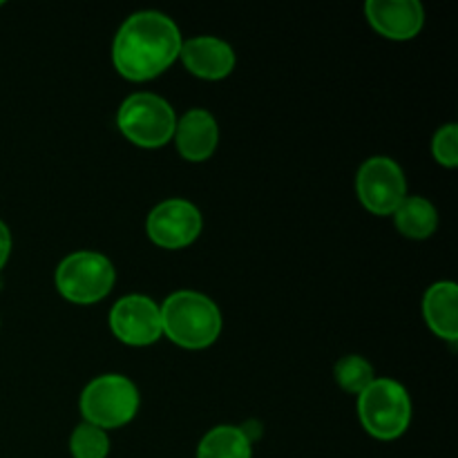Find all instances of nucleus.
Here are the masks:
<instances>
[{
    "label": "nucleus",
    "mask_w": 458,
    "mask_h": 458,
    "mask_svg": "<svg viewBox=\"0 0 458 458\" xmlns=\"http://www.w3.org/2000/svg\"><path fill=\"white\" fill-rule=\"evenodd\" d=\"M182 34L173 18L159 12L132 13L112 43V63L128 81H150L179 58Z\"/></svg>",
    "instance_id": "obj_1"
},
{
    "label": "nucleus",
    "mask_w": 458,
    "mask_h": 458,
    "mask_svg": "<svg viewBox=\"0 0 458 458\" xmlns=\"http://www.w3.org/2000/svg\"><path fill=\"white\" fill-rule=\"evenodd\" d=\"M161 329L183 349H206L222 334L217 304L195 291H177L159 307Z\"/></svg>",
    "instance_id": "obj_2"
},
{
    "label": "nucleus",
    "mask_w": 458,
    "mask_h": 458,
    "mask_svg": "<svg viewBox=\"0 0 458 458\" xmlns=\"http://www.w3.org/2000/svg\"><path fill=\"white\" fill-rule=\"evenodd\" d=\"M358 414L365 432L378 441L401 438L411 420L410 394L396 380L376 378L358 398Z\"/></svg>",
    "instance_id": "obj_3"
},
{
    "label": "nucleus",
    "mask_w": 458,
    "mask_h": 458,
    "mask_svg": "<svg viewBox=\"0 0 458 458\" xmlns=\"http://www.w3.org/2000/svg\"><path fill=\"white\" fill-rule=\"evenodd\" d=\"M137 411L139 389L125 376H98L81 394V414L85 423L103 432L128 425L137 416Z\"/></svg>",
    "instance_id": "obj_4"
},
{
    "label": "nucleus",
    "mask_w": 458,
    "mask_h": 458,
    "mask_svg": "<svg viewBox=\"0 0 458 458\" xmlns=\"http://www.w3.org/2000/svg\"><path fill=\"white\" fill-rule=\"evenodd\" d=\"M116 125L139 148H164L174 137L177 116L165 98L150 92L132 94L116 114Z\"/></svg>",
    "instance_id": "obj_5"
},
{
    "label": "nucleus",
    "mask_w": 458,
    "mask_h": 458,
    "mask_svg": "<svg viewBox=\"0 0 458 458\" xmlns=\"http://www.w3.org/2000/svg\"><path fill=\"white\" fill-rule=\"evenodd\" d=\"M116 273L110 259L92 250L72 253L58 264L56 289L72 304H94L107 298Z\"/></svg>",
    "instance_id": "obj_6"
},
{
    "label": "nucleus",
    "mask_w": 458,
    "mask_h": 458,
    "mask_svg": "<svg viewBox=\"0 0 458 458\" xmlns=\"http://www.w3.org/2000/svg\"><path fill=\"white\" fill-rule=\"evenodd\" d=\"M356 191L369 213L378 217L394 215L407 197L405 173L389 157H371L358 170Z\"/></svg>",
    "instance_id": "obj_7"
},
{
    "label": "nucleus",
    "mask_w": 458,
    "mask_h": 458,
    "mask_svg": "<svg viewBox=\"0 0 458 458\" xmlns=\"http://www.w3.org/2000/svg\"><path fill=\"white\" fill-rule=\"evenodd\" d=\"M146 231L161 249H183L199 237L201 213L186 199H165L150 210Z\"/></svg>",
    "instance_id": "obj_8"
},
{
    "label": "nucleus",
    "mask_w": 458,
    "mask_h": 458,
    "mask_svg": "<svg viewBox=\"0 0 458 458\" xmlns=\"http://www.w3.org/2000/svg\"><path fill=\"white\" fill-rule=\"evenodd\" d=\"M110 329L128 347H148L164 335L161 311L146 295H125L112 307Z\"/></svg>",
    "instance_id": "obj_9"
},
{
    "label": "nucleus",
    "mask_w": 458,
    "mask_h": 458,
    "mask_svg": "<svg viewBox=\"0 0 458 458\" xmlns=\"http://www.w3.org/2000/svg\"><path fill=\"white\" fill-rule=\"evenodd\" d=\"M365 16L380 36L411 40L425 25V9L419 0H369Z\"/></svg>",
    "instance_id": "obj_10"
},
{
    "label": "nucleus",
    "mask_w": 458,
    "mask_h": 458,
    "mask_svg": "<svg viewBox=\"0 0 458 458\" xmlns=\"http://www.w3.org/2000/svg\"><path fill=\"white\" fill-rule=\"evenodd\" d=\"M179 58L191 74L204 81L226 79L235 67V52L231 45L215 36H197L182 43Z\"/></svg>",
    "instance_id": "obj_11"
},
{
    "label": "nucleus",
    "mask_w": 458,
    "mask_h": 458,
    "mask_svg": "<svg viewBox=\"0 0 458 458\" xmlns=\"http://www.w3.org/2000/svg\"><path fill=\"white\" fill-rule=\"evenodd\" d=\"M174 141H177L179 155L186 161H206L213 157L219 141L217 121L206 110H191L177 121L174 128Z\"/></svg>",
    "instance_id": "obj_12"
},
{
    "label": "nucleus",
    "mask_w": 458,
    "mask_h": 458,
    "mask_svg": "<svg viewBox=\"0 0 458 458\" xmlns=\"http://www.w3.org/2000/svg\"><path fill=\"white\" fill-rule=\"evenodd\" d=\"M423 313L429 329L447 343L458 340V289L454 282H437L423 298Z\"/></svg>",
    "instance_id": "obj_13"
},
{
    "label": "nucleus",
    "mask_w": 458,
    "mask_h": 458,
    "mask_svg": "<svg viewBox=\"0 0 458 458\" xmlns=\"http://www.w3.org/2000/svg\"><path fill=\"white\" fill-rule=\"evenodd\" d=\"M394 217H396L398 231L410 240H428L438 226L437 208L425 197H405Z\"/></svg>",
    "instance_id": "obj_14"
},
{
    "label": "nucleus",
    "mask_w": 458,
    "mask_h": 458,
    "mask_svg": "<svg viewBox=\"0 0 458 458\" xmlns=\"http://www.w3.org/2000/svg\"><path fill=\"white\" fill-rule=\"evenodd\" d=\"M197 458H253V443L242 428L219 425L201 438Z\"/></svg>",
    "instance_id": "obj_15"
},
{
    "label": "nucleus",
    "mask_w": 458,
    "mask_h": 458,
    "mask_svg": "<svg viewBox=\"0 0 458 458\" xmlns=\"http://www.w3.org/2000/svg\"><path fill=\"white\" fill-rule=\"evenodd\" d=\"M335 383L347 394H358L360 396L371 383H374V367L362 356H344L335 362L334 367Z\"/></svg>",
    "instance_id": "obj_16"
},
{
    "label": "nucleus",
    "mask_w": 458,
    "mask_h": 458,
    "mask_svg": "<svg viewBox=\"0 0 458 458\" xmlns=\"http://www.w3.org/2000/svg\"><path fill=\"white\" fill-rule=\"evenodd\" d=\"M70 452L74 458H107L110 452V438L103 429L89 423H81L72 432Z\"/></svg>",
    "instance_id": "obj_17"
},
{
    "label": "nucleus",
    "mask_w": 458,
    "mask_h": 458,
    "mask_svg": "<svg viewBox=\"0 0 458 458\" xmlns=\"http://www.w3.org/2000/svg\"><path fill=\"white\" fill-rule=\"evenodd\" d=\"M434 159L445 168H456L458 165V128L456 123H447L434 134L432 141Z\"/></svg>",
    "instance_id": "obj_18"
},
{
    "label": "nucleus",
    "mask_w": 458,
    "mask_h": 458,
    "mask_svg": "<svg viewBox=\"0 0 458 458\" xmlns=\"http://www.w3.org/2000/svg\"><path fill=\"white\" fill-rule=\"evenodd\" d=\"M9 253H12V233H9V228L0 219V268L7 264Z\"/></svg>",
    "instance_id": "obj_19"
},
{
    "label": "nucleus",
    "mask_w": 458,
    "mask_h": 458,
    "mask_svg": "<svg viewBox=\"0 0 458 458\" xmlns=\"http://www.w3.org/2000/svg\"><path fill=\"white\" fill-rule=\"evenodd\" d=\"M0 4H3V3H0Z\"/></svg>",
    "instance_id": "obj_20"
}]
</instances>
